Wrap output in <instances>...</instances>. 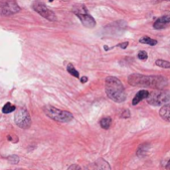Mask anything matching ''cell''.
I'll return each instance as SVG.
<instances>
[{
	"instance_id": "1",
	"label": "cell",
	"mask_w": 170,
	"mask_h": 170,
	"mask_svg": "<svg viewBox=\"0 0 170 170\" xmlns=\"http://www.w3.org/2000/svg\"><path fill=\"white\" fill-rule=\"evenodd\" d=\"M128 84L133 87L151 88L162 90L167 86V79L163 76H145L140 74H132L127 78Z\"/></svg>"
},
{
	"instance_id": "2",
	"label": "cell",
	"mask_w": 170,
	"mask_h": 170,
	"mask_svg": "<svg viewBox=\"0 0 170 170\" xmlns=\"http://www.w3.org/2000/svg\"><path fill=\"white\" fill-rule=\"evenodd\" d=\"M105 93L109 99L116 103H124L126 100L124 85L121 80L116 77H108L105 79Z\"/></svg>"
},
{
	"instance_id": "3",
	"label": "cell",
	"mask_w": 170,
	"mask_h": 170,
	"mask_svg": "<svg viewBox=\"0 0 170 170\" xmlns=\"http://www.w3.org/2000/svg\"><path fill=\"white\" fill-rule=\"evenodd\" d=\"M43 112L48 117L52 118L53 121L61 122V124H67L73 121V114L66 110L59 109L57 108H54L52 105H46L43 108Z\"/></svg>"
},
{
	"instance_id": "4",
	"label": "cell",
	"mask_w": 170,
	"mask_h": 170,
	"mask_svg": "<svg viewBox=\"0 0 170 170\" xmlns=\"http://www.w3.org/2000/svg\"><path fill=\"white\" fill-rule=\"evenodd\" d=\"M147 103L153 107H160L170 104V92L159 90L151 93L147 97Z\"/></svg>"
},
{
	"instance_id": "5",
	"label": "cell",
	"mask_w": 170,
	"mask_h": 170,
	"mask_svg": "<svg viewBox=\"0 0 170 170\" xmlns=\"http://www.w3.org/2000/svg\"><path fill=\"white\" fill-rule=\"evenodd\" d=\"M73 12L78 16V18L81 20L85 27L93 28L96 26V20L88 13L86 7L84 5H76L73 8Z\"/></svg>"
},
{
	"instance_id": "6",
	"label": "cell",
	"mask_w": 170,
	"mask_h": 170,
	"mask_svg": "<svg viewBox=\"0 0 170 170\" xmlns=\"http://www.w3.org/2000/svg\"><path fill=\"white\" fill-rule=\"evenodd\" d=\"M14 121L16 125L22 129H28L31 126V117L26 109L21 108L17 109L14 117Z\"/></svg>"
},
{
	"instance_id": "7",
	"label": "cell",
	"mask_w": 170,
	"mask_h": 170,
	"mask_svg": "<svg viewBox=\"0 0 170 170\" xmlns=\"http://www.w3.org/2000/svg\"><path fill=\"white\" fill-rule=\"evenodd\" d=\"M20 8L15 0H0V14L9 16L19 12Z\"/></svg>"
},
{
	"instance_id": "8",
	"label": "cell",
	"mask_w": 170,
	"mask_h": 170,
	"mask_svg": "<svg viewBox=\"0 0 170 170\" xmlns=\"http://www.w3.org/2000/svg\"><path fill=\"white\" fill-rule=\"evenodd\" d=\"M33 9L46 19H48L50 21L56 20V15H55L54 12L48 9L45 4L43 2L39 1V0H37V1L33 3Z\"/></svg>"
},
{
	"instance_id": "9",
	"label": "cell",
	"mask_w": 170,
	"mask_h": 170,
	"mask_svg": "<svg viewBox=\"0 0 170 170\" xmlns=\"http://www.w3.org/2000/svg\"><path fill=\"white\" fill-rule=\"evenodd\" d=\"M168 23H170V12L165 13L161 17H159V18L154 22L153 27H154V29L160 30V29H163L164 27H166V25Z\"/></svg>"
},
{
	"instance_id": "10",
	"label": "cell",
	"mask_w": 170,
	"mask_h": 170,
	"mask_svg": "<svg viewBox=\"0 0 170 170\" xmlns=\"http://www.w3.org/2000/svg\"><path fill=\"white\" fill-rule=\"evenodd\" d=\"M149 96V93H148L146 90H141L136 93V95L134 96L133 100H132V105H136L137 104H139L142 100H145Z\"/></svg>"
},
{
	"instance_id": "11",
	"label": "cell",
	"mask_w": 170,
	"mask_h": 170,
	"mask_svg": "<svg viewBox=\"0 0 170 170\" xmlns=\"http://www.w3.org/2000/svg\"><path fill=\"white\" fill-rule=\"evenodd\" d=\"M159 116L165 121L170 122V104L162 105V108L159 110Z\"/></svg>"
},
{
	"instance_id": "12",
	"label": "cell",
	"mask_w": 170,
	"mask_h": 170,
	"mask_svg": "<svg viewBox=\"0 0 170 170\" xmlns=\"http://www.w3.org/2000/svg\"><path fill=\"white\" fill-rule=\"evenodd\" d=\"M95 170H112V168L108 161L100 158L95 162Z\"/></svg>"
},
{
	"instance_id": "13",
	"label": "cell",
	"mask_w": 170,
	"mask_h": 170,
	"mask_svg": "<svg viewBox=\"0 0 170 170\" xmlns=\"http://www.w3.org/2000/svg\"><path fill=\"white\" fill-rule=\"evenodd\" d=\"M148 149H149V143H143L141 145H139L137 148L136 154L138 157H143L147 154Z\"/></svg>"
},
{
	"instance_id": "14",
	"label": "cell",
	"mask_w": 170,
	"mask_h": 170,
	"mask_svg": "<svg viewBox=\"0 0 170 170\" xmlns=\"http://www.w3.org/2000/svg\"><path fill=\"white\" fill-rule=\"evenodd\" d=\"M100 125L104 129H109L110 125H112V118H110L109 117L101 118V121H100Z\"/></svg>"
},
{
	"instance_id": "15",
	"label": "cell",
	"mask_w": 170,
	"mask_h": 170,
	"mask_svg": "<svg viewBox=\"0 0 170 170\" xmlns=\"http://www.w3.org/2000/svg\"><path fill=\"white\" fill-rule=\"evenodd\" d=\"M139 42L140 43H142V44H147V45H150V46H155L157 44L156 40L152 39V38H150V37H147V36L142 37L141 39L139 40Z\"/></svg>"
},
{
	"instance_id": "16",
	"label": "cell",
	"mask_w": 170,
	"mask_h": 170,
	"mask_svg": "<svg viewBox=\"0 0 170 170\" xmlns=\"http://www.w3.org/2000/svg\"><path fill=\"white\" fill-rule=\"evenodd\" d=\"M15 109H16L15 105H13L10 103H7V104L4 105V107L2 109V112H3V113H10L12 112H14Z\"/></svg>"
},
{
	"instance_id": "17",
	"label": "cell",
	"mask_w": 170,
	"mask_h": 170,
	"mask_svg": "<svg viewBox=\"0 0 170 170\" xmlns=\"http://www.w3.org/2000/svg\"><path fill=\"white\" fill-rule=\"evenodd\" d=\"M155 65L160 67V68H164V69H170V62L165 61V60H161V59L156 60Z\"/></svg>"
},
{
	"instance_id": "18",
	"label": "cell",
	"mask_w": 170,
	"mask_h": 170,
	"mask_svg": "<svg viewBox=\"0 0 170 170\" xmlns=\"http://www.w3.org/2000/svg\"><path fill=\"white\" fill-rule=\"evenodd\" d=\"M67 70H68V72H69V73H70L72 76H74V77H76V78H79V72L75 69L74 66L72 65V64H70V65L68 66Z\"/></svg>"
},
{
	"instance_id": "19",
	"label": "cell",
	"mask_w": 170,
	"mask_h": 170,
	"mask_svg": "<svg viewBox=\"0 0 170 170\" xmlns=\"http://www.w3.org/2000/svg\"><path fill=\"white\" fill-rule=\"evenodd\" d=\"M7 160L9 161L11 164H17L19 162V157L17 155H10L7 157Z\"/></svg>"
},
{
	"instance_id": "20",
	"label": "cell",
	"mask_w": 170,
	"mask_h": 170,
	"mask_svg": "<svg viewBox=\"0 0 170 170\" xmlns=\"http://www.w3.org/2000/svg\"><path fill=\"white\" fill-rule=\"evenodd\" d=\"M137 57H138V59L139 60H142V61H145L146 59L148 58V55H147V53L145 52V51H139L138 52V54H137Z\"/></svg>"
},
{
	"instance_id": "21",
	"label": "cell",
	"mask_w": 170,
	"mask_h": 170,
	"mask_svg": "<svg viewBox=\"0 0 170 170\" xmlns=\"http://www.w3.org/2000/svg\"><path fill=\"white\" fill-rule=\"evenodd\" d=\"M129 117H130V112L128 109H125L121 116V117H122V118H128Z\"/></svg>"
},
{
	"instance_id": "22",
	"label": "cell",
	"mask_w": 170,
	"mask_h": 170,
	"mask_svg": "<svg viewBox=\"0 0 170 170\" xmlns=\"http://www.w3.org/2000/svg\"><path fill=\"white\" fill-rule=\"evenodd\" d=\"M68 170H81L80 166L77 164H73V165H71V166L68 168Z\"/></svg>"
},
{
	"instance_id": "23",
	"label": "cell",
	"mask_w": 170,
	"mask_h": 170,
	"mask_svg": "<svg viewBox=\"0 0 170 170\" xmlns=\"http://www.w3.org/2000/svg\"><path fill=\"white\" fill-rule=\"evenodd\" d=\"M118 47H121V49H125L127 46H128V42H125V43H121V44H118L117 45Z\"/></svg>"
},
{
	"instance_id": "24",
	"label": "cell",
	"mask_w": 170,
	"mask_h": 170,
	"mask_svg": "<svg viewBox=\"0 0 170 170\" xmlns=\"http://www.w3.org/2000/svg\"><path fill=\"white\" fill-rule=\"evenodd\" d=\"M87 81H88V78L87 77H83L82 79H81V82H82V83H86Z\"/></svg>"
},
{
	"instance_id": "25",
	"label": "cell",
	"mask_w": 170,
	"mask_h": 170,
	"mask_svg": "<svg viewBox=\"0 0 170 170\" xmlns=\"http://www.w3.org/2000/svg\"><path fill=\"white\" fill-rule=\"evenodd\" d=\"M166 168H167L168 170H170V160L168 161V163H167V165H166Z\"/></svg>"
},
{
	"instance_id": "26",
	"label": "cell",
	"mask_w": 170,
	"mask_h": 170,
	"mask_svg": "<svg viewBox=\"0 0 170 170\" xmlns=\"http://www.w3.org/2000/svg\"><path fill=\"white\" fill-rule=\"evenodd\" d=\"M165 1H170V0H165Z\"/></svg>"
},
{
	"instance_id": "27",
	"label": "cell",
	"mask_w": 170,
	"mask_h": 170,
	"mask_svg": "<svg viewBox=\"0 0 170 170\" xmlns=\"http://www.w3.org/2000/svg\"><path fill=\"white\" fill-rule=\"evenodd\" d=\"M65 1H69V0H65Z\"/></svg>"
}]
</instances>
